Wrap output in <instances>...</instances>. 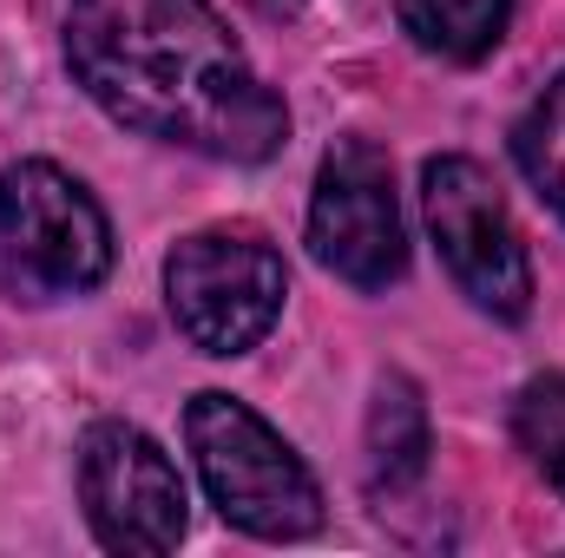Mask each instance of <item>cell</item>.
Segmentation results:
<instances>
[{
	"label": "cell",
	"instance_id": "5",
	"mask_svg": "<svg viewBox=\"0 0 565 558\" xmlns=\"http://www.w3.org/2000/svg\"><path fill=\"white\" fill-rule=\"evenodd\" d=\"M422 204H427V230L440 244L447 277L460 282V296L500 322H526L533 309V257L526 237L493 184V171L480 158H427L422 164Z\"/></svg>",
	"mask_w": 565,
	"mask_h": 558
},
{
	"label": "cell",
	"instance_id": "6",
	"mask_svg": "<svg viewBox=\"0 0 565 558\" xmlns=\"http://www.w3.org/2000/svg\"><path fill=\"white\" fill-rule=\"evenodd\" d=\"M309 250L355 289H388L408 270V224L395 204V164L369 139H335L316 164Z\"/></svg>",
	"mask_w": 565,
	"mask_h": 558
},
{
	"label": "cell",
	"instance_id": "3",
	"mask_svg": "<svg viewBox=\"0 0 565 558\" xmlns=\"http://www.w3.org/2000/svg\"><path fill=\"white\" fill-rule=\"evenodd\" d=\"M113 270V224L99 197L46 164H7L0 171V296L7 302H60L86 296Z\"/></svg>",
	"mask_w": 565,
	"mask_h": 558
},
{
	"label": "cell",
	"instance_id": "8",
	"mask_svg": "<svg viewBox=\"0 0 565 558\" xmlns=\"http://www.w3.org/2000/svg\"><path fill=\"white\" fill-rule=\"evenodd\" d=\"M427 401L408 375H382L375 382V408H369V486L375 493H408L427 473Z\"/></svg>",
	"mask_w": 565,
	"mask_h": 558
},
{
	"label": "cell",
	"instance_id": "9",
	"mask_svg": "<svg viewBox=\"0 0 565 558\" xmlns=\"http://www.w3.org/2000/svg\"><path fill=\"white\" fill-rule=\"evenodd\" d=\"M395 20L422 53L447 66H480L513 26V0H395Z\"/></svg>",
	"mask_w": 565,
	"mask_h": 558
},
{
	"label": "cell",
	"instance_id": "1",
	"mask_svg": "<svg viewBox=\"0 0 565 558\" xmlns=\"http://www.w3.org/2000/svg\"><path fill=\"white\" fill-rule=\"evenodd\" d=\"M66 66L113 126L145 139L231 164H264L289 139L282 99L211 0H73Z\"/></svg>",
	"mask_w": 565,
	"mask_h": 558
},
{
	"label": "cell",
	"instance_id": "10",
	"mask_svg": "<svg viewBox=\"0 0 565 558\" xmlns=\"http://www.w3.org/2000/svg\"><path fill=\"white\" fill-rule=\"evenodd\" d=\"M513 158H520L526 184L565 217V73L533 99V112L513 126Z\"/></svg>",
	"mask_w": 565,
	"mask_h": 558
},
{
	"label": "cell",
	"instance_id": "7",
	"mask_svg": "<svg viewBox=\"0 0 565 558\" xmlns=\"http://www.w3.org/2000/svg\"><path fill=\"white\" fill-rule=\"evenodd\" d=\"M79 500L106 552L158 558L184 539L191 500L171 453L132 420H93L79 440Z\"/></svg>",
	"mask_w": 565,
	"mask_h": 558
},
{
	"label": "cell",
	"instance_id": "2",
	"mask_svg": "<svg viewBox=\"0 0 565 558\" xmlns=\"http://www.w3.org/2000/svg\"><path fill=\"white\" fill-rule=\"evenodd\" d=\"M184 440L198 460V480L224 526L250 539H309L322 526V486L302 466V453L270 420L217 388H204L184 408Z\"/></svg>",
	"mask_w": 565,
	"mask_h": 558
},
{
	"label": "cell",
	"instance_id": "11",
	"mask_svg": "<svg viewBox=\"0 0 565 558\" xmlns=\"http://www.w3.org/2000/svg\"><path fill=\"white\" fill-rule=\"evenodd\" d=\"M513 440L540 466V480L565 500V375H533L513 395Z\"/></svg>",
	"mask_w": 565,
	"mask_h": 558
},
{
	"label": "cell",
	"instance_id": "4",
	"mask_svg": "<svg viewBox=\"0 0 565 558\" xmlns=\"http://www.w3.org/2000/svg\"><path fill=\"white\" fill-rule=\"evenodd\" d=\"M289 270L257 230H198L164 257V302L191 348L250 355L282 315Z\"/></svg>",
	"mask_w": 565,
	"mask_h": 558
}]
</instances>
